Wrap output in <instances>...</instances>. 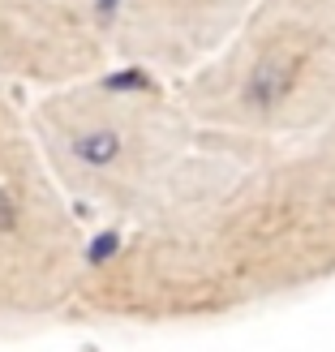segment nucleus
<instances>
[{"instance_id": "f257e3e1", "label": "nucleus", "mask_w": 335, "mask_h": 352, "mask_svg": "<svg viewBox=\"0 0 335 352\" xmlns=\"http://www.w3.org/2000/svg\"><path fill=\"white\" fill-rule=\"evenodd\" d=\"M335 284V125L202 133L133 219L95 228L78 318L198 327Z\"/></svg>"}, {"instance_id": "f03ea898", "label": "nucleus", "mask_w": 335, "mask_h": 352, "mask_svg": "<svg viewBox=\"0 0 335 352\" xmlns=\"http://www.w3.org/2000/svg\"><path fill=\"white\" fill-rule=\"evenodd\" d=\"M26 116L56 185L91 232L95 223L133 219L202 138L176 78L120 56L86 78L34 91Z\"/></svg>"}, {"instance_id": "7ed1b4c3", "label": "nucleus", "mask_w": 335, "mask_h": 352, "mask_svg": "<svg viewBox=\"0 0 335 352\" xmlns=\"http://www.w3.org/2000/svg\"><path fill=\"white\" fill-rule=\"evenodd\" d=\"M176 91L202 133L301 138L335 125V0H258Z\"/></svg>"}, {"instance_id": "20e7f679", "label": "nucleus", "mask_w": 335, "mask_h": 352, "mask_svg": "<svg viewBox=\"0 0 335 352\" xmlns=\"http://www.w3.org/2000/svg\"><path fill=\"white\" fill-rule=\"evenodd\" d=\"M91 228L56 185L30 116L0 82V322H39L74 309Z\"/></svg>"}, {"instance_id": "39448f33", "label": "nucleus", "mask_w": 335, "mask_h": 352, "mask_svg": "<svg viewBox=\"0 0 335 352\" xmlns=\"http://www.w3.org/2000/svg\"><path fill=\"white\" fill-rule=\"evenodd\" d=\"M120 5L0 0V82L52 91L116 60Z\"/></svg>"}, {"instance_id": "423d86ee", "label": "nucleus", "mask_w": 335, "mask_h": 352, "mask_svg": "<svg viewBox=\"0 0 335 352\" xmlns=\"http://www.w3.org/2000/svg\"><path fill=\"white\" fill-rule=\"evenodd\" d=\"M254 5L258 0H120L116 56L181 78L210 56Z\"/></svg>"}, {"instance_id": "0eeeda50", "label": "nucleus", "mask_w": 335, "mask_h": 352, "mask_svg": "<svg viewBox=\"0 0 335 352\" xmlns=\"http://www.w3.org/2000/svg\"><path fill=\"white\" fill-rule=\"evenodd\" d=\"M78 5H120V0H78Z\"/></svg>"}]
</instances>
